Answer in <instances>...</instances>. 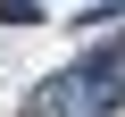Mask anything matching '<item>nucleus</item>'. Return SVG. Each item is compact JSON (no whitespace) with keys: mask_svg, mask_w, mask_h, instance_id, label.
I'll return each mask as SVG.
<instances>
[{"mask_svg":"<svg viewBox=\"0 0 125 117\" xmlns=\"http://www.w3.org/2000/svg\"><path fill=\"white\" fill-rule=\"evenodd\" d=\"M0 25H42V9L33 0H0Z\"/></svg>","mask_w":125,"mask_h":117,"instance_id":"obj_1","label":"nucleus"}]
</instances>
